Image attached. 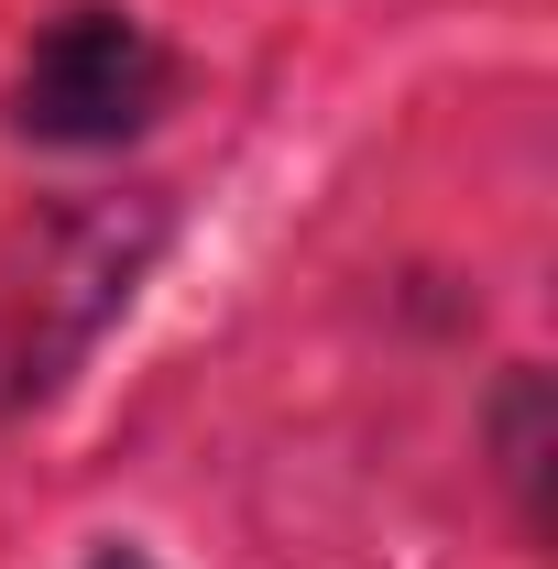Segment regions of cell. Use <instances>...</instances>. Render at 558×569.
I'll use <instances>...</instances> for the list:
<instances>
[{
    "mask_svg": "<svg viewBox=\"0 0 558 569\" xmlns=\"http://www.w3.org/2000/svg\"><path fill=\"white\" fill-rule=\"evenodd\" d=\"M165 110V44L132 11H56L11 77V121L33 142H121Z\"/></svg>",
    "mask_w": 558,
    "mask_h": 569,
    "instance_id": "cell-1",
    "label": "cell"
},
{
    "mask_svg": "<svg viewBox=\"0 0 558 569\" xmlns=\"http://www.w3.org/2000/svg\"><path fill=\"white\" fill-rule=\"evenodd\" d=\"M88 569H153V559H132V548H99V559H88Z\"/></svg>",
    "mask_w": 558,
    "mask_h": 569,
    "instance_id": "cell-2",
    "label": "cell"
}]
</instances>
